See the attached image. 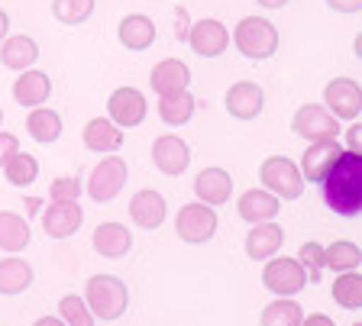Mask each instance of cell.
Instances as JSON below:
<instances>
[{"label": "cell", "instance_id": "6da1fadb", "mask_svg": "<svg viewBox=\"0 0 362 326\" xmlns=\"http://www.w3.org/2000/svg\"><path fill=\"white\" fill-rule=\"evenodd\" d=\"M324 188V200L333 213L339 217H359L362 210V155L359 152H346L333 162L327 178L320 181Z\"/></svg>", "mask_w": 362, "mask_h": 326}, {"label": "cell", "instance_id": "7a4b0ae2", "mask_svg": "<svg viewBox=\"0 0 362 326\" xmlns=\"http://www.w3.org/2000/svg\"><path fill=\"white\" fill-rule=\"evenodd\" d=\"M84 303L90 307L94 320H120L127 313L129 291L117 274H94L84 288Z\"/></svg>", "mask_w": 362, "mask_h": 326}, {"label": "cell", "instance_id": "3957f363", "mask_svg": "<svg viewBox=\"0 0 362 326\" xmlns=\"http://www.w3.org/2000/svg\"><path fill=\"white\" fill-rule=\"evenodd\" d=\"M233 42L246 59L265 61L279 49V30L269 20H262V16H243L233 30Z\"/></svg>", "mask_w": 362, "mask_h": 326}, {"label": "cell", "instance_id": "277c9868", "mask_svg": "<svg viewBox=\"0 0 362 326\" xmlns=\"http://www.w3.org/2000/svg\"><path fill=\"white\" fill-rule=\"evenodd\" d=\"M259 181L269 194H275L279 200H298L304 194V178H301V168L294 165L291 159L285 155H272V159L262 162L259 168Z\"/></svg>", "mask_w": 362, "mask_h": 326}, {"label": "cell", "instance_id": "5b68a950", "mask_svg": "<svg viewBox=\"0 0 362 326\" xmlns=\"http://www.w3.org/2000/svg\"><path fill=\"white\" fill-rule=\"evenodd\" d=\"M175 233H178L181 243H191V246H201V243H211L214 233H217V213L214 207L201 204H185L175 217Z\"/></svg>", "mask_w": 362, "mask_h": 326}, {"label": "cell", "instance_id": "8992f818", "mask_svg": "<svg viewBox=\"0 0 362 326\" xmlns=\"http://www.w3.org/2000/svg\"><path fill=\"white\" fill-rule=\"evenodd\" d=\"M262 284L272 291L275 297H294L308 288V274H304L298 258H269V265L262 268Z\"/></svg>", "mask_w": 362, "mask_h": 326}, {"label": "cell", "instance_id": "52a82bcc", "mask_svg": "<svg viewBox=\"0 0 362 326\" xmlns=\"http://www.w3.org/2000/svg\"><path fill=\"white\" fill-rule=\"evenodd\" d=\"M127 162L120 159V155H107V159H100V165H94V171H90V181H88V194L94 204H110L117 194L123 191V184H127Z\"/></svg>", "mask_w": 362, "mask_h": 326}, {"label": "cell", "instance_id": "ba28073f", "mask_svg": "<svg viewBox=\"0 0 362 326\" xmlns=\"http://www.w3.org/2000/svg\"><path fill=\"white\" fill-rule=\"evenodd\" d=\"M291 129L308 143H324V139H337L339 136V123L327 107L317 104H304L291 120Z\"/></svg>", "mask_w": 362, "mask_h": 326}, {"label": "cell", "instance_id": "9c48e42d", "mask_svg": "<svg viewBox=\"0 0 362 326\" xmlns=\"http://www.w3.org/2000/svg\"><path fill=\"white\" fill-rule=\"evenodd\" d=\"M324 104L337 120H359L362 114V87L353 78H333L324 87Z\"/></svg>", "mask_w": 362, "mask_h": 326}, {"label": "cell", "instance_id": "30bf717a", "mask_svg": "<svg viewBox=\"0 0 362 326\" xmlns=\"http://www.w3.org/2000/svg\"><path fill=\"white\" fill-rule=\"evenodd\" d=\"M152 165H156L162 175H168V178L185 175V171H188V165H191L188 143H185L181 136H172V133L158 136L156 143H152Z\"/></svg>", "mask_w": 362, "mask_h": 326}, {"label": "cell", "instance_id": "8fae6325", "mask_svg": "<svg viewBox=\"0 0 362 326\" xmlns=\"http://www.w3.org/2000/svg\"><path fill=\"white\" fill-rule=\"evenodd\" d=\"M146 97L143 91L136 87H117L107 100V114H110V123H117L120 129H133L146 120Z\"/></svg>", "mask_w": 362, "mask_h": 326}, {"label": "cell", "instance_id": "7c38bea8", "mask_svg": "<svg viewBox=\"0 0 362 326\" xmlns=\"http://www.w3.org/2000/svg\"><path fill=\"white\" fill-rule=\"evenodd\" d=\"M84 223V210L78 200H52V207L42 213V229L49 239H68L75 236Z\"/></svg>", "mask_w": 362, "mask_h": 326}, {"label": "cell", "instance_id": "4fadbf2b", "mask_svg": "<svg viewBox=\"0 0 362 326\" xmlns=\"http://www.w3.org/2000/svg\"><path fill=\"white\" fill-rule=\"evenodd\" d=\"M188 46L194 49L201 59H217L230 46V30L220 20H197L188 30Z\"/></svg>", "mask_w": 362, "mask_h": 326}, {"label": "cell", "instance_id": "5bb4252c", "mask_svg": "<svg viewBox=\"0 0 362 326\" xmlns=\"http://www.w3.org/2000/svg\"><path fill=\"white\" fill-rule=\"evenodd\" d=\"M343 155V145L337 143V139H324V143H310L308 152H304V159H301V178L304 181H314L320 184L327 178V171L333 168V162Z\"/></svg>", "mask_w": 362, "mask_h": 326}, {"label": "cell", "instance_id": "9a60e30c", "mask_svg": "<svg viewBox=\"0 0 362 326\" xmlns=\"http://www.w3.org/2000/svg\"><path fill=\"white\" fill-rule=\"evenodd\" d=\"M149 84H152V91H156L158 97H172V94L188 91L191 68L185 65V61H178V59H162L156 68H152Z\"/></svg>", "mask_w": 362, "mask_h": 326}, {"label": "cell", "instance_id": "2e32d148", "mask_svg": "<svg viewBox=\"0 0 362 326\" xmlns=\"http://www.w3.org/2000/svg\"><path fill=\"white\" fill-rule=\"evenodd\" d=\"M262 107H265V94L252 81H236L226 91V114L236 116V120H256L262 114Z\"/></svg>", "mask_w": 362, "mask_h": 326}, {"label": "cell", "instance_id": "e0dca14e", "mask_svg": "<svg viewBox=\"0 0 362 326\" xmlns=\"http://www.w3.org/2000/svg\"><path fill=\"white\" fill-rule=\"evenodd\" d=\"M194 194L201 204L207 207H220L230 200V194H233V178H230V171H223V168H204L201 175L194 178Z\"/></svg>", "mask_w": 362, "mask_h": 326}, {"label": "cell", "instance_id": "ac0fdd59", "mask_svg": "<svg viewBox=\"0 0 362 326\" xmlns=\"http://www.w3.org/2000/svg\"><path fill=\"white\" fill-rule=\"evenodd\" d=\"M129 217L139 229H158L165 223V198L152 188L136 191L133 200H129Z\"/></svg>", "mask_w": 362, "mask_h": 326}, {"label": "cell", "instance_id": "d6986e66", "mask_svg": "<svg viewBox=\"0 0 362 326\" xmlns=\"http://www.w3.org/2000/svg\"><path fill=\"white\" fill-rule=\"evenodd\" d=\"M240 217L246 223H269V220H275L279 217V210H281V200L275 198V194H269L265 188H249L246 194L240 198Z\"/></svg>", "mask_w": 362, "mask_h": 326}, {"label": "cell", "instance_id": "ffe728a7", "mask_svg": "<svg viewBox=\"0 0 362 326\" xmlns=\"http://www.w3.org/2000/svg\"><path fill=\"white\" fill-rule=\"evenodd\" d=\"M94 252L100 258H123L129 249H133V233H129L123 223H100L94 229Z\"/></svg>", "mask_w": 362, "mask_h": 326}, {"label": "cell", "instance_id": "44dd1931", "mask_svg": "<svg viewBox=\"0 0 362 326\" xmlns=\"http://www.w3.org/2000/svg\"><path fill=\"white\" fill-rule=\"evenodd\" d=\"M39 59V46L36 39L30 36H7L0 46V65L13 71H30Z\"/></svg>", "mask_w": 362, "mask_h": 326}, {"label": "cell", "instance_id": "7402d4cb", "mask_svg": "<svg viewBox=\"0 0 362 326\" xmlns=\"http://www.w3.org/2000/svg\"><path fill=\"white\" fill-rule=\"evenodd\" d=\"M49 94H52V81H49L45 71H23L13 81V100L20 107H30L33 110V107L45 104Z\"/></svg>", "mask_w": 362, "mask_h": 326}, {"label": "cell", "instance_id": "603a6c76", "mask_svg": "<svg viewBox=\"0 0 362 326\" xmlns=\"http://www.w3.org/2000/svg\"><path fill=\"white\" fill-rule=\"evenodd\" d=\"M84 145H88L90 152L110 155V152H117L123 145V129L117 126V123L104 120V116H94V120H88V126H84Z\"/></svg>", "mask_w": 362, "mask_h": 326}, {"label": "cell", "instance_id": "cb8c5ba5", "mask_svg": "<svg viewBox=\"0 0 362 326\" xmlns=\"http://www.w3.org/2000/svg\"><path fill=\"white\" fill-rule=\"evenodd\" d=\"M281 243H285V233H281V227H275V223H256V227L249 229L246 236V255L256 258V262H262V258H272L275 252L281 249Z\"/></svg>", "mask_w": 362, "mask_h": 326}, {"label": "cell", "instance_id": "d4e9b609", "mask_svg": "<svg viewBox=\"0 0 362 326\" xmlns=\"http://www.w3.org/2000/svg\"><path fill=\"white\" fill-rule=\"evenodd\" d=\"M120 42L129 49V52H143L156 42V23L143 13H129L120 20V30H117Z\"/></svg>", "mask_w": 362, "mask_h": 326}, {"label": "cell", "instance_id": "484cf974", "mask_svg": "<svg viewBox=\"0 0 362 326\" xmlns=\"http://www.w3.org/2000/svg\"><path fill=\"white\" fill-rule=\"evenodd\" d=\"M30 246V223L10 210H0V249L16 255Z\"/></svg>", "mask_w": 362, "mask_h": 326}, {"label": "cell", "instance_id": "4316f807", "mask_svg": "<svg viewBox=\"0 0 362 326\" xmlns=\"http://www.w3.org/2000/svg\"><path fill=\"white\" fill-rule=\"evenodd\" d=\"M33 284V268L23 258H0V294H23Z\"/></svg>", "mask_w": 362, "mask_h": 326}, {"label": "cell", "instance_id": "83f0119b", "mask_svg": "<svg viewBox=\"0 0 362 326\" xmlns=\"http://www.w3.org/2000/svg\"><path fill=\"white\" fill-rule=\"evenodd\" d=\"M26 129L36 143L49 145L62 136V116L55 110H45V107H33V114L26 116Z\"/></svg>", "mask_w": 362, "mask_h": 326}, {"label": "cell", "instance_id": "f1b7e54d", "mask_svg": "<svg viewBox=\"0 0 362 326\" xmlns=\"http://www.w3.org/2000/svg\"><path fill=\"white\" fill-rule=\"evenodd\" d=\"M194 107L197 100L188 91H181L172 94V97H158V116H162L165 126H181V123H188L194 116Z\"/></svg>", "mask_w": 362, "mask_h": 326}, {"label": "cell", "instance_id": "f546056e", "mask_svg": "<svg viewBox=\"0 0 362 326\" xmlns=\"http://www.w3.org/2000/svg\"><path fill=\"white\" fill-rule=\"evenodd\" d=\"M362 262V252L356 243L349 239H337L324 249V268H333V272H356Z\"/></svg>", "mask_w": 362, "mask_h": 326}, {"label": "cell", "instance_id": "4dcf8cb0", "mask_svg": "<svg viewBox=\"0 0 362 326\" xmlns=\"http://www.w3.org/2000/svg\"><path fill=\"white\" fill-rule=\"evenodd\" d=\"M4 175H7V181L16 184V188H30L39 178L36 155H30V152H13V155L4 162Z\"/></svg>", "mask_w": 362, "mask_h": 326}, {"label": "cell", "instance_id": "1f68e13d", "mask_svg": "<svg viewBox=\"0 0 362 326\" xmlns=\"http://www.w3.org/2000/svg\"><path fill=\"white\" fill-rule=\"evenodd\" d=\"M333 301L343 310H359L362 307V274L359 272H339L333 281Z\"/></svg>", "mask_w": 362, "mask_h": 326}, {"label": "cell", "instance_id": "d6a6232c", "mask_svg": "<svg viewBox=\"0 0 362 326\" xmlns=\"http://www.w3.org/2000/svg\"><path fill=\"white\" fill-rule=\"evenodd\" d=\"M301 303L291 297H275L262 310V326H301Z\"/></svg>", "mask_w": 362, "mask_h": 326}, {"label": "cell", "instance_id": "836d02e7", "mask_svg": "<svg viewBox=\"0 0 362 326\" xmlns=\"http://www.w3.org/2000/svg\"><path fill=\"white\" fill-rule=\"evenodd\" d=\"M94 13V0H52V16L65 26H78Z\"/></svg>", "mask_w": 362, "mask_h": 326}, {"label": "cell", "instance_id": "e575fe53", "mask_svg": "<svg viewBox=\"0 0 362 326\" xmlns=\"http://www.w3.org/2000/svg\"><path fill=\"white\" fill-rule=\"evenodd\" d=\"M59 317L65 326H94V313L84 303V297L78 294H65L59 301Z\"/></svg>", "mask_w": 362, "mask_h": 326}, {"label": "cell", "instance_id": "d590c367", "mask_svg": "<svg viewBox=\"0 0 362 326\" xmlns=\"http://www.w3.org/2000/svg\"><path fill=\"white\" fill-rule=\"evenodd\" d=\"M298 262H301V268H304V274H308L310 284H317L320 274H324V246L320 243H304L301 252H298Z\"/></svg>", "mask_w": 362, "mask_h": 326}, {"label": "cell", "instance_id": "8d00e7d4", "mask_svg": "<svg viewBox=\"0 0 362 326\" xmlns=\"http://www.w3.org/2000/svg\"><path fill=\"white\" fill-rule=\"evenodd\" d=\"M78 194H81V181L78 178H55L52 188H49L52 200H78Z\"/></svg>", "mask_w": 362, "mask_h": 326}, {"label": "cell", "instance_id": "74e56055", "mask_svg": "<svg viewBox=\"0 0 362 326\" xmlns=\"http://www.w3.org/2000/svg\"><path fill=\"white\" fill-rule=\"evenodd\" d=\"M13 152H20L16 136H13V133H0V168H4V162H7Z\"/></svg>", "mask_w": 362, "mask_h": 326}, {"label": "cell", "instance_id": "f35d334b", "mask_svg": "<svg viewBox=\"0 0 362 326\" xmlns=\"http://www.w3.org/2000/svg\"><path fill=\"white\" fill-rule=\"evenodd\" d=\"M188 10L185 7H178V13H175V39L178 42H188Z\"/></svg>", "mask_w": 362, "mask_h": 326}, {"label": "cell", "instance_id": "ab89813d", "mask_svg": "<svg viewBox=\"0 0 362 326\" xmlns=\"http://www.w3.org/2000/svg\"><path fill=\"white\" fill-rule=\"evenodd\" d=\"M346 152H359L362 155V123H353L346 129Z\"/></svg>", "mask_w": 362, "mask_h": 326}, {"label": "cell", "instance_id": "60d3db41", "mask_svg": "<svg viewBox=\"0 0 362 326\" xmlns=\"http://www.w3.org/2000/svg\"><path fill=\"white\" fill-rule=\"evenodd\" d=\"M327 7L337 10V13H359L362 0H327Z\"/></svg>", "mask_w": 362, "mask_h": 326}, {"label": "cell", "instance_id": "b9f144b4", "mask_svg": "<svg viewBox=\"0 0 362 326\" xmlns=\"http://www.w3.org/2000/svg\"><path fill=\"white\" fill-rule=\"evenodd\" d=\"M301 326H337L330 317H324V313H310V317H301Z\"/></svg>", "mask_w": 362, "mask_h": 326}, {"label": "cell", "instance_id": "7bdbcfd3", "mask_svg": "<svg viewBox=\"0 0 362 326\" xmlns=\"http://www.w3.org/2000/svg\"><path fill=\"white\" fill-rule=\"evenodd\" d=\"M7 32H10V16L4 13V10H0V42L7 39Z\"/></svg>", "mask_w": 362, "mask_h": 326}, {"label": "cell", "instance_id": "ee69618b", "mask_svg": "<svg viewBox=\"0 0 362 326\" xmlns=\"http://www.w3.org/2000/svg\"><path fill=\"white\" fill-rule=\"evenodd\" d=\"M33 326H65V323H62V317H39Z\"/></svg>", "mask_w": 362, "mask_h": 326}, {"label": "cell", "instance_id": "f6af8a7d", "mask_svg": "<svg viewBox=\"0 0 362 326\" xmlns=\"http://www.w3.org/2000/svg\"><path fill=\"white\" fill-rule=\"evenodd\" d=\"M259 4H262L265 10H281L288 4V0H259Z\"/></svg>", "mask_w": 362, "mask_h": 326}, {"label": "cell", "instance_id": "bcb514c9", "mask_svg": "<svg viewBox=\"0 0 362 326\" xmlns=\"http://www.w3.org/2000/svg\"><path fill=\"white\" fill-rule=\"evenodd\" d=\"M26 210H30V213H39V210H42V200H39V198H30V200H26Z\"/></svg>", "mask_w": 362, "mask_h": 326}, {"label": "cell", "instance_id": "7dc6e473", "mask_svg": "<svg viewBox=\"0 0 362 326\" xmlns=\"http://www.w3.org/2000/svg\"><path fill=\"white\" fill-rule=\"evenodd\" d=\"M0 123H4V110H0Z\"/></svg>", "mask_w": 362, "mask_h": 326}, {"label": "cell", "instance_id": "c3c4849f", "mask_svg": "<svg viewBox=\"0 0 362 326\" xmlns=\"http://www.w3.org/2000/svg\"><path fill=\"white\" fill-rule=\"evenodd\" d=\"M353 326H362V320H359V323H353Z\"/></svg>", "mask_w": 362, "mask_h": 326}]
</instances>
